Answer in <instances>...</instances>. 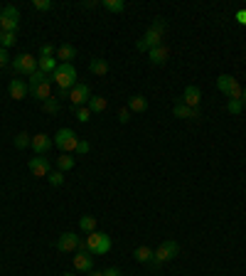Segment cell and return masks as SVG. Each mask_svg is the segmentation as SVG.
Returning a JSON list of instances; mask_svg holds the SVG:
<instances>
[{
    "label": "cell",
    "mask_w": 246,
    "mask_h": 276,
    "mask_svg": "<svg viewBox=\"0 0 246 276\" xmlns=\"http://www.w3.org/2000/svg\"><path fill=\"white\" fill-rule=\"evenodd\" d=\"M89 151H91L89 141H79V146H77V155H86Z\"/></svg>",
    "instance_id": "obj_38"
},
{
    "label": "cell",
    "mask_w": 246,
    "mask_h": 276,
    "mask_svg": "<svg viewBox=\"0 0 246 276\" xmlns=\"http://www.w3.org/2000/svg\"><path fill=\"white\" fill-rule=\"evenodd\" d=\"M55 55H57V50L52 45H42L40 47V57H55Z\"/></svg>",
    "instance_id": "obj_37"
},
{
    "label": "cell",
    "mask_w": 246,
    "mask_h": 276,
    "mask_svg": "<svg viewBox=\"0 0 246 276\" xmlns=\"http://www.w3.org/2000/svg\"><path fill=\"white\" fill-rule=\"evenodd\" d=\"M86 276H104V274H101V271H94V269H91V271H89Z\"/></svg>",
    "instance_id": "obj_44"
},
{
    "label": "cell",
    "mask_w": 246,
    "mask_h": 276,
    "mask_svg": "<svg viewBox=\"0 0 246 276\" xmlns=\"http://www.w3.org/2000/svg\"><path fill=\"white\" fill-rule=\"evenodd\" d=\"M104 8L109 13H123L126 10V3H123V0H104Z\"/></svg>",
    "instance_id": "obj_28"
},
{
    "label": "cell",
    "mask_w": 246,
    "mask_h": 276,
    "mask_svg": "<svg viewBox=\"0 0 246 276\" xmlns=\"http://www.w3.org/2000/svg\"><path fill=\"white\" fill-rule=\"evenodd\" d=\"M79 246H82V237H79V234H74V232H64V234L57 239V249H59V251H64V254L77 251Z\"/></svg>",
    "instance_id": "obj_9"
},
{
    "label": "cell",
    "mask_w": 246,
    "mask_h": 276,
    "mask_svg": "<svg viewBox=\"0 0 246 276\" xmlns=\"http://www.w3.org/2000/svg\"><path fill=\"white\" fill-rule=\"evenodd\" d=\"M20 25V10L15 5H5L0 10V30L3 32H18Z\"/></svg>",
    "instance_id": "obj_5"
},
{
    "label": "cell",
    "mask_w": 246,
    "mask_h": 276,
    "mask_svg": "<svg viewBox=\"0 0 246 276\" xmlns=\"http://www.w3.org/2000/svg\"><path fill=\"white\" fill-rule=\"evenodd\" d=\"M37 57H32V55H18L15 60H13V69L18 72V74H25V77H30L32 72H37Z\"/></svg>",
    "instance_id": "obj_6"
},
{
    "label": "cell",
    "mask_w": 246,
    "mask_h": 276,
    "mask_svg": "<svg viewBox=\"0 0 246 276\" xmlns=\"http://www.w3.org/2000/svg\"><path fill=\"white\" fill-rule=\"evenodd\" d=\"M52 141H55V146H57L62 153H72V155H74V153H77V146H79V141H82V138H79L72 128H59V131H57V136H55Z\"/></svg>",
    "instance_id": "obj_3"
},
{
    "label": "cell",
    "mask_w": 246,
    "mask_h": 276,
    "mask_svg": "<svg viewBox=\"0 0 246 276\" xmlns=\"http://www.w3.org/2000/svg\"><path fill=\"white\" fill-rule=\"evenodd\" d=\"M55 57H57L59 64H72V60L77 57V50H74V45H59Z\"/></svg>",
    "instance_id": "obj_15"
},
{
    "label": "cell",
    "mask_w": 246,
    "mask_h": 276,
    "mask_svg": "<svg viewBox=\"0 0 246 276\" xmlns=\"http://www.w3.org/2000/svg\"><path fill=\"white\" fill-rule=\"evenodd\" d=\"M32 8L35 10H52L55 3H52V0H32Z\"/></svg>",
    "instance_id": "obj_35"
},
{
    "label": "cell",
    "mask_w": 246,
    "mask_h": 276,
    "mask_svg": "<svg viewBox=\"0 0 246 276\" xmlns=\"http://www.w3.org/2000/svg\"><path fill=\"white\" fill-rule=\"evenodd\" d=\"M82 246L86 251H91L94 256H104V254L111 251V237L106 232H91V234H86V239L82 242Z\"/></svg>",
    "instance_id": "obj_2"
},
{
    "label": "cell",
    "mask_w": 246,
    "mask_h": 276,
    "mask_svg": "<svg viewBox=\"0 0 246 276\" xmlns=\"http://www.w3.org/2000/svg\"><path fill=\"white\" fill-rule=\"evenodd\" d=\"M42 111H45V114H50V116H55V114H59V99H55V96H50L47 101H42Z\"/></svg>",
    "instance_id": "obj_27"
},
{
    "label": "cell",
    "mask_w": 246,
    "mask_h": 276,
    "mask_svg": "<svg viewBox=\"0 0 246 276\" xmlns=\"http://www.w3.org/2000/svg\"><path fill=\"white\" fill-rule=\"evenodd\" d=\"M89 99H91V89H89V84L77 82V84L72 87V92H69V101H72V106H74V109L86 106V104H89Z\"/></svg>",
    "instance_id": "obj_7"
},
{
    "label": "cell",
    "mask_w": 246,
    "mask_h": 276,
    "mask_svg": "<svg viewBox=\"0 0 246 276\" xmlns=\"http://www.w3.org/2000/svg\"><path fill=\"white\" fill-rule=\"evenodd\" d=\"M133 259L136 261H140V264H145V261H153V249L150 246H136V251H133Z\"/></svg>",
    "instance_id": "obj_24"
},
{
    "label": "cell",
    "mask_w": 246,
    "mask_h": 276,
    "mask_svg": "<svg viewBox=\"0 0 246 276\" xmlns=\"http://www.w3.org/2000/svg\"><path fill=\"white\" fill-rule=\"evenodd\" d=\"M153 30H155V32H160V35H165V30H167V25H165V23H163V20L158 18V20L153 23Z\"/></svg>",
    "instance_id": "obj_41"
},
{
    "label": "cell",
    "mask_w": 246,
    "mask_h": 276,
    "mask_svg": "<svg viewBox=\"0 0 246 276\" xmlns=\"http://www.w3.org/2000/svg\"><path fill=\"white\" fill-rule=\"evenodd\" d=\"M177 254H180V244H177L175 239H167V242H163V244L153 251V264H155V266L167 264V261H172Z\"/></svg>",
    "instance_id": "obj_4"
},
{
    "label": "cell",
    "mask_w": 246,
    "mask_h": 276,
    "mask_svg": "<svg viewBox=\"0 0 246 276\" xmlns=\"http://www.w3.org/2000/svg\"><path fill=\"white\" fill-rule=\"evenodd\" d=\"M241 104H244V106H246V89H244V92H241Z\"/></svg>",
    "instance_id": "obj_45"
},
{
    "label": "cell",
    "mask_w": 246,
    "mask_h": 276,
    "mask_svg": "<svg viewBox=\"0 0 246 276\" xmlns=\"http://www.w3.org/2000/svg\"><path fill=\"white\" fill-rule=\"evenodd\" d=\"M13 143H15V148H20V151H23V148H27V146L32 143V136H27V133L23 131V133H18V136H15V141H13Z\"/></svg>",
    "instance_id": "obj_30"
},
{
    "label": "cell",
    "mask_w": 246,
    "mask_h": 276,
    "mask_svg": "<svg viewBox=\"0 0 246 276\" xmlns=\"http://www.w3.org/2000/svg\"><path fill=\"white\" fill-rule=\"evenodd\" d=\"M57 67H59L57 57H40V62H37V69L45 72V74H55Z\"/></svg>",
    "instance_id": "obj_20"
},
{
    "label": "cell",
    "mask_w": 246,
    "mask_h": 276,
    "mask_svg": "<svg viewBox=\"0 0 246 276\" xmlns=\"http://www.w3.org/2000/svg\"><path fill=\"white\" fill-rule=\"evenodd\" d=\"M89 69H91V74L104 77V74H109V62H106V60H101V57H94V60L89 62Z\"/></svg>",
    "instance_id": "obj_21"
},
{
    "label": "cell",
    "mask_w": 246,
    "mask_h": 276,
    "mask_svg": "<svg viewBox=\"0 0 246 276\" xmlns=\"http://www.w3.org/2000/svg\"><path fill=\"white\" fill-rule=\"evenodd\" d=\"M160 45H163V35L155 32V30L150 28V30L136 42V50H138V52H150L153 47H160Z\"/></svg>",
    "instance_id": "obj_8"
},
{
    "label": "cell",
    "mask_w": 246,
    "mask_h": 276,
    "mask_svg": "<svg viewBox=\"0 0 246 276\" xmlns=\"http://www.w3.org/2000/svg\"><path fill=\"white\" fill-rule=\"evenodd\" d=\"M167 55H170V52H167V47H165V45H160V47H153V50L148 52V60H150L153 64H158V67H160V64H165V62H167Z\"/></svg>",
    "instance_id": "obj_18"
},
{
    "label": "cell",
    "mask_w": 246,
    "mask_h": 276,
    "mask_svg": "<svg viewBox=\"0 0 246 276\" xmlns=\"http://www.w3.org/2000/svg\"><path fill=\"white\" fill-rule=\"evenodd\" d=\"M27 168H30V173H32L35 178H47V175L52 173V165H50V160H47L45 155H37V158H30Z\"/></svg>",
    "instance_id": "obj_10"
},
{
    "label": "cell",
    "mask_w": 246,
    "mask_h": 276,
    "mask_svg": "<svg viewBox=\"0 0 246 276\" xmlns=\"http://www.w3.org/2000/svg\"><path fill=\"white\" fill-rule=\"evenodd\" d=\"M52 82L57 84V89H59V96L64 99H69V92H72V87L77 84V69H74V64H59L57 69H55V74H52Z\"/></svg>",
    "instance_id": "obj_1"
},
{
    "label": "cell",
    "mask_w": 246,
    "mask_h": 276,
    "mask_svg": "<svg viewBox=\"0 0 246 276\" xmlns=\"http://www.w3.org/2000/svg\"><path fill=\"white\" fill-rule=\"evenodd\" d=\"M47 180H50V185H55V187H59V185L64 183V173H62V170H52V173L47 175Z\"/></svg>",
    "instance_id": "obj_32"
},
{
    "label": "cell",
    "mask_w": 246,
    "mask_h": 276,
    "mask_svg": "<svg viewBox=\"0 0 246 276\" xmlns=\"http://www.w3.org/2000/svg\"><path fill=\"white\" fill-rule=\"evenodd\" d=\"M30 94H32L35 99H40V101H47V99L52 96V84H50V82H45V84L30 87Z\"/></svg>",
    "instance_id": "obj_19"
},
{
    "label": "cell",
    "mask_w": 246,
    "mask_h": 276,
    "mask_svg": "<svg viewBox=\"0 0 246 276\" xmlns=\"http://www.w3.org/2000/svg\"><path fill=\"white\" fill-rule=\"evenodd\" d=\"M86 106H89V111H91V114H104V111H106V106H109V101H106L104 96H91Z\"/></svg>",
    "instance_id": "obj_22"
},
{
    "label": "cell",
    "mask_w": 246,
    "mask_h": 276,
    "mask_svg": "<svg viewBox=\"0 0 246 276\" xmlns=\"http://www.w3.org/2000/svg\"><path fill=\"white\" fill-rule=\"evenodd\" d=\"M79 229H82L84 234H91V232H96V217H91V215H84V217L79 219Z\"/></svg>",
    "instance_id": "obj_25"
},
{
    "label": "cell",
    "mask_w": 246,
    "mask_h": 276,
    "mask_svg": "<svg viewBox=\"0 0 246 276\" xmlns=\"http://www.w3.org/2000/svg\"><path fill=\"white\" fill-rule=\"evenodd\" d=\"M74 163H77V158H74L72 153H62V155L57 158V170L67 173V170H72V168H74Z\"/></svg>",
    "instance_id": "obj_23"
},
{
    "label": "cell",
    "mask_w": 246,
    "mask_h": 276,
    "mask_svg": "<svg viewBox=\"0 0 246 276\" xmlns=\"http://www.w3.org/2000/svg\"><path fill=\"white\" fill-rule=\"evenodd\" d=\"M236 20H239L241 25H246V10H239V13H236Z\"/></svg>",
    "instance_id": "obj_43"
},
{
    "label": "cell",
    "mask_w": 246,
    "mask_h": 276,
    "mask_svg": "<svg viewBox=\"0 0 246 276\" xmlns=\"http://www.w3.org/2000/svg\"><path fill=\"white\" fill-rule=\"evenodd\" d=\"M74 269L89 274V271L94 269V256H91V251H86L84 246H79V251L74 254Z\"/></svg>",
    "instance_id": "obj_11"
},
{
    "label": "cell",
    "mask_w": 246,
    "mask_h": 276,
    "mask_svg": "<svg viewBox=\"0 0 246 276\" xmlns=\"http://www.w3.org/2000/svg\"><path fill=\"white\" fill-rule=\"evenodd\" d=\"M32 151L37 153V155H47V151L55 146V141L50 138V136H45V133H37V136H32Z\"/></svg>",
    "instance_id": "obj_13"
},
{
    "label": "cell",
    "mask_w": 246,
    "mask_h": 276,
    "mask_svg": "<svg viewBox=\"0 0 246 276\" xmlns=\"http://www.w3.org/2000/svg\"><path fill=\"white\" fill-rule=\"evenodd\" d=\"M241 92H244V89H241V84H239V82H234V87L229 89V94H226V96H229V99H241Z\"/></svg>",
    "instance_id": "obj_36"
},
{
    "label": "cell",
    "mask_w": 246,
    "mask_h": 276,
    "mask_svg": "<svg viewBox=\"0 0 246 276\" xmlns=\"http://www.w3.org/2000/svg\"><path fill=\"white\" fill-rule=\"evenodd\" d=\"M234 82H236V79H234L231 74H221V77L217 79V89H219L221 94H229V89L234 87Z\"/></svg>",
    "instance_id": "obj_26"
},
{
    "label": "cell",
    "mask_w": 246,
    "mask_h": 276,
    "mask_svg": "<svg viewBox=\"0 0 246 276\" xmlns=\"http://www.w3.org/2000/svg\"><path fill=\"white\" fill-rule=\"evenodd\" d=\"M241 109H244V104H241V99H229V104H226V111L229 114H241Z\"/></svg>",
    "instance_id": "obj_34"
},
{
    "label": "cell",
    "mask_w": 246,
    "mask_h": 276,
    "mask_svg": "<svg viewBox=\"0 0 246 276\" xmlns=\"http://www.w3.org/2000/svg\"><path fill=\"white\" fill-rule=\"evenodd\" d=\"M74 116H77V121H79V123L91 121V111H89V106H79V109H74Z\"/></svg>",
    "instance_id": "obj_29"
},
{
    "label": "cell",
    "mask_w": 246,
    "mask_h": 276,
    "mask_svg": "<svg viewBox=\"0 0 246 276\" xmlns=\"http://www.w3.org/2000/svg\"><path fill=\"white\" fill-rule=\"evenodd\" d=\"M27 94H30V87H27L23 79H13V82H10V96H13L15 101H23Z\"/></svg>",
    "instance_id": "obj_16"
},
{
    "label": "cell",
    "mask_w": 246,
    "mask_h": 276,
    "mask_svg": "<svg viewBox=\"0 0 246 276\" xmlns=\"http://www.w3.org/2000/svg\"><path fill=\"white\" fill-rule=\"evenodd\" d=\"M45 82H47V74H45V72L37 69V72L30 74V87H37V84H45Z\"/></svg>",
    "instance_id": "obj_33"
},
{
    "label": "cell",
    "mask_w": 246,
    "mask_h": 276,
    "mask_svg": "<svg viewBox=\"0 0 246 276\" xmlns=\"http://www.w3.org/2000/svg\"><path fill=\"white\" fill-rule=\"evenodd\" d=\"M62 276H77V274H74V271H64Z\"/></svg>",
    "instance_id": "obj_46"
},
{
    "label": "cell",
    "mask_w": 246,
    "mask_h": 276,
    "mask_svg": "<svg viewBox=\"0 0 246 276\" xmlns=\"http://www.w3.org/2000/svg\"><path fill=\"white\" fill-rule=\"evenodd\" d=\"M101 274H104V276H123V274H121V269H116V266H111V269H104Z\"/></svg>",
    "instance_id": "obj_42"
},
{
    "label": "cell",
    "mask_w": 246,
    "mask_h": 276,
    "mask_svg": "<svg viewBox=\"0 0 246 276\" xmlns=\"http://www.w3.org/2000/svg\"><path fill=\"white\" fill-rule=\"evenodd\" d=\"M15 42H18V32H3V42H0V47L8 50V47H13Z\"/></svg>",
    "instance_id": "obj_31"
},
{
    "label": "cell",
    "mask_w": 246,
    "mask_h": 276,
    "mask_svg": "<svg viewBox=\"0 0 246 276\" xmlns=\"http://www.w3.org/2000/svg\"><path fill=\"white\" fill-rule=\"evenodd\" d=\"M118 121H121V123H128V121H131V109H128V106L118 111Z\"/></svg>",
    "instance_id": "obj_39"
},
{
    "label": "cell",
    "mask_w": 246,
    "mask_h": 276,
    "mask_svg": "<svg viewBox=\"0 0 246 276\" xmlns=\"http://www.w3.org/2000/svg\"><path fill=\"white\" fill-rule=\"evenodd\" d=\"M8 62H10V57H8V50H3V47H0V69H5V67H8Z\"/></svg>",
    "instance_id": "obj_40"
},
{
    "label": "cell",
    "mask_w": 246,
    "mask_h": 276,
    "mask_svg": "<svg viewBox=\"0 0 246 276\" xmlns=\"http://www.w3.org/2000/svg\"><path fill=\"white\" fill-rule=\"evenodd\" d=\"M0 42H3V30H0Z\"/></svg>",
    "instance_id": "obj_47"
},
{
    "label": "cell",
    "mask_w": 246,
    "mask_h": 276,
    "mask_svg": "<svg viewBox=\"0 0 246 276\" xmlns=\"http://www.w3.org/2000/svg\"><path fill=\"white\" fill-rule=\"evenodd\" d=\"M172 114H175V119H190V121H197L202 114H199V109H190L187 104H182V101H177L175 106H172Z\"/></svg>",
    "instance_id": "obj_14"
},
{
    "label": "cell",
    "mask_w": 246,
    "mask_h": 276,
    "mask_svg": "<svg viewBox=\"0 0 246 276\" xmlns=\"http://www.w3.org/2000/svg\"><path fill=\"white\" fill-rule=\"evenodd\" d=\"M182 104H187L190 109H199V104H202V92L194 87V84H190L185 92H182V99H180Z\"/></svg>",
    "instance_id": "obj_12"
},
{
    "label": "cell",
    "mask_w": 246,
    "mask_h": 276,
    "mask_svg": "<svg viewBox=\"0 0 246 276\" xmlns=\"http://www.w3.org/2000/svg\"><path fill=\"white\" fill-rule=\"evenodd\" d=\"M128 109H131V114H143V111H148V99L143 94H133L128 99Z\"/></svg>",
    "instance_id": "obj_17"
}]
</instances>
